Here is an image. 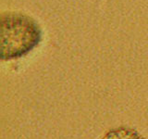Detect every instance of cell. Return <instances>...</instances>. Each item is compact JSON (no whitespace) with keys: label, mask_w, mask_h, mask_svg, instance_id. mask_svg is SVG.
<instances>
[{"label":"cell","mask_w":148,"mask_h":139,"mask_svg":"<svg viewBox=\"0 0 148 139\" xmlns=\"http://www.w3.org/2000/svg\"><path fill=\"white\" fill-rule=\"evenodd\" d=\"M42 31L34 19L23 13L8 12L1 17V58H21L38 45Z\"/></svg>","instance_id":"obj_1"},{"label":"cell","mask_w":148,"mask_h":139,"mask_svg":"<svg viewBox=\"0 0 148 139\" xmlns=\"http://www.w3.org/2000/svg\"><path fill=\"white\" fill-rule=\"evenodd\" d=\"M101 139H143L135 129L119 127L108 131Z\"/></svg>","instance_id":"obj_2"}]
</instances>
